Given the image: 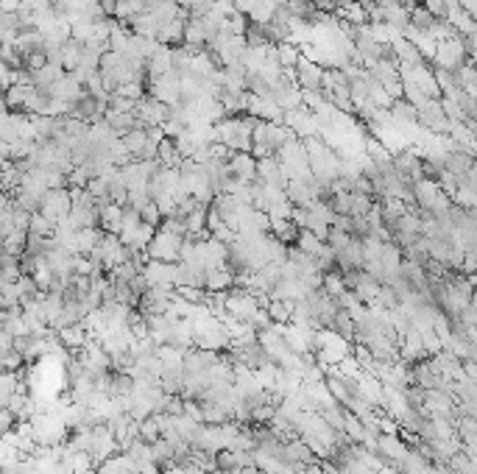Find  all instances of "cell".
<instances>
[{
  "mask_svg": "<svg viewBox=\"0 0 477 474\" xmlns=\"http://www.w3.org/2000/svg\"><path fill=\"white\" fill-rule=\"evenodd\" d=\"M290 137H296L285 123H274V120H260L255 128V148L252 154L257 159H268V157H277L279 148L285 145Z\"/></svg>",
  "mask_w": 477,
  "mask_h": 474,
  "instance_id": "1",
  "label": "cell"
},
{
  "mask_svg": "<svg viewBox=\"0 0 477 474\" xmlns=\"http://www.w3.org/2000/svg\"><path fill=\"white\" fill-rule=\"evenodd\" d=\"M472 62V56L466 53L461 36L458 39H446V42H438V51L433 56V67L436 70H446V73H458L463 64Z\"/></svg>",
  "mask_w": 477,
  "mask_h": 474,
  "instance_id": "2",
  "label": "cell"
},
{
  "mask_svg": "<svg viewBox=\"0 0 477 474\" xmlns=\"http://www.w3.org/2000/svg\"><path fill=\"white\" fill-rule=\"evenodd\" d=\"M419 109V126L427 128L430 134H438V137H449V118L444 112V103L438 98H427Z\"/></svg>",
  "mask_w": 477,
  "mask_h": 474,
  "instance_id": "3",
  "label": "cell"
},
{
  "mask_svg": "<svg viewBox=\"0 0 477 474\" xmlns=\"http://www.w3.org/2000/svg\"><path fill=\"white\" fill-rule=\"evenodd\" d=\"M188 237H176L159 229L154 243L148 246V259H162V262H182V243Z\"/></svg>",
  "mask_w": 477,
  "mask_h": 474,
  "instance_id": "4",
  "label": "cell"
},
{
  "mask_svg": "<svg viewBox=\"0 0 477 474\" xmlns=\"http://www.w3.org/2000/svg\"><path fill=\"white\" fill-rule=\"evenodd\" d=\"M282 123H285L299 140H310V137H318V134H321V123H318V118L307 109V106L293 109V112H285Z\"/></svg>",
  "mask_w": 477,
  "mask_h": 474,
  "instance_id": "5",
  "label": "cell"
},
{
  "mask_svg": "<svg viewBox=\"0 0 477 474\" xmlns=\"http://www.w3.org/2000/svg\"><path fill=\"white\" fill-rule=\"evenodd\" d=\"M137 118H140V123L145 128L165 126V123L170 120V106L157 101L154 95H145V98L140 101V106H137Z\"/></svg>",
  "mask_w": 477,
  "mask_h": 474,
  "instance_id": "6",
  "label": "cell"
},
{
  "mask_svg": "<svg viewBox=\"0 0 477 474\" xmlns=\"http://www.w3.org/2000/svg\"><path fill=\"white\" fill-rule=\"evenodd\" d=\"M73 210V198H70V187H59V190H48L45 201H42V215H48L53 223H59L62 218L70 215Z\"/></svg>",
  "mask_w": 477,
  "mask_h": 474,
  "instance_id": "7",
  "label": "cell"
},
{
  "mask_svg": "<svg viewBox=\"0 0 477 474\" xmlns=\"http://www.w3.org/2000/svg\"><path fill=\"white\" fill-rule=\"evenodd\" d=\"M411 148H414V145H411ZM411 148L394 154V165H396V173H399L402 179H408L411 185H416V182L424 179V157H421L419 151H411Z\"/></svg>",
  "mask_w": 477,
  "mask_h": 474,
  "instance_id": "8",
  "label": "cell"
},
{
  "mask_svg": "<svg viewBox=\"0 0 477 474\" xmlns=\"http://www.w3.org/2000/svg\"><path fill=\"white\" fill-rule=\"evenodd\" d=\"M296 84L302 90H324V67L307 56H302L296 64Z\"/></svg>",
  "mask_w": 477,
  "mask_h": 474,
  "instance_id": "9",
  "label": "cell"
},
{
  "mask_svg": "<svg viewBox=\"0 0 477 474\" xmlns=\"http://www.w3.org/2000/svg\"><path fill=\"white\" fill-rule=\"evenodd\" d=\"M257 179L262 185H271V187H287V173L282 168L279 157H268V159H260V168H257Z\"/></svg>",
  "mask_w": 477,
  "mask_h": 474,
  "instance_id": "10",
  "label": "cell"
},
{
  "mask_svg": "<svg viewBox=\"0 0 477 474\" xmlns=\"http://www.w3.org/2000/svg\"><path fill=\"white\" fill-rule=\"evenodd\" d=\"M257 168H260V159L255 154H232V159H229L232 176L240 179V182H246V185L257 182Z\"/></svg>",
  "mask_w": 477,
  "mask_h": 474,
  "instance_id": "11",
  "label": "cell"
},
{
  "mask_svg": "<svg viewBox=\"0 0 477 474\" xmlns=\"http://www.w3.org/2000/svg\"><path fill=\"white\" fill-rule=\"evenodd\" d=\"M438 192H441V187H438V182H433V179H421V182H416L414 185L416 207H419L421 212H433Z\"/></svg>",
  "mask_w": 477,
  "mask_h": 474,
  "instance_id": "12",
  "label": "cell"
},
{
  "mask_svg": "<svg viewBox=\"0 0 477 474\" xmlns=\"http://www.w3.org/2000/svg\"><path fill=\"white\" fill-rule=\"evenodd\" d=\"M106 123L115 128L118 137H126L128 131H134V128H145L134 112H115V109L106 112Z\"/></svg>",
  "mask_w": 477,
  "mask_h": 474,
  "instance_id": "13",
  "label": "cell"
},
{
  "mask_svg": "<svg viewBox=\"0 0 477 474\" xmlns=\"http://www.w3.org/2000/svg\"><path fill=\"white\" fill-rule=\"evenodd\" d=\"M188 20H190V17H179V20L168 23V26L157 34L159 45H168V48H179V45H185V26H188Z\"/></svg>",
  "mask_w": 477,
  "mask_h": 474,
  "instance_id": "14",
  "label": "cell"
},
{
  "mask_svg": "<svg viewBox=\"0 0 477 474\" xmlns=\"http://www.w3.org/2000/svg\"><path fill=\"white\" fill-rule=\"evenodd\" d=\"M101 229L106 235H120L123 232V207L120 204H109L101 210Z\"/></svg>",
  "mask_w": 477,
  "mask_h": 474,
  "instance_id": "15",
  "label": "cell"
},
{
  "mask_svg": "<svg viewBox=\"0 0 477 474\" xmlns=\"http://www.w3.org/2000/svg\"><path fill=\"white\" fill-rule=\"evenodd\" d=\"M34 148H36V143H34V140H14V143H3V145H0V154H3V159L23 162V159L31 157Z\"/></svg>",
  "mask_w": 477,
  "mask_h": 474,
  "instance_id": "16",
  "label": "cell"
},
{
  "mask_svg": "<svg viewBox=\"0 0 477 474\" xmlns=\"http://www.w3.org/2000/svg\"><path fill=\"white\" fill-rule=\"evenodd\" d=\"M210 36H207V29H204V20L201 17H193L185 26V45H193V48H207Z\"/></svg>",
  "mask_w": 477,
  "mask_h": 474,
  "instance_id": "17",
  "label": "cell"
},
{
  "mask_svg": "<svg viewBox=\"0 0 477 474\" xmlns=\"http://www.w3.org/2000/svg\"><path fill=\"white\" fill-rule=\"evenodd\" d=\"M173 70V59H170V48L168 45H159V51L148 59V78H159L165 73Z\"/></svg>",
  "mask_w": 477,
  "mask_h": 474,
  "instance_id": "18",
  "label": "cell"
},
{
  "mask_svg": "<svg viewBox=\"0 0 477 474\" xmlns=\"http://www.w3.org/2000/svg\"><path fill=\"white\" fill-rule=\"evenodd\" d=\"M338 17L352 26H369V11L360 6V0H344V6L338 9Z\"/></svg>",
  "mask_w": 477,
  "mask_h": 474,
  "instance_id": "19",
  "label": "cell"
},
{
  "mask_svg": "<svg viewBox=\"0 0 477 474\" xmlns=\"http://www.w3.org/2000/svg\"><path fill=\"white\" fill-rule=\"evenodd\" d=\"M235 287V274L229 268H218L207 274V290L210 293H229Z\"/></svg>",
  "mask_w": 477,
  "mask_h": 474,
  "instance_id": "20",
  "label": "cell"
},
{
  "mask_svg": "<svg viewBox=\"0 0 477 474\" xmlns=\"http://www.w3.org/2000/svg\"><path fill=\"white\" fill-rule=\"evenodd\" d=\"M268 316L274 324H293V302H282V299H271L265 304Z\"/></svg>",
  "mask_w": 477,
  "mask_h": 474,
  "instance_id": "21",
  "label": "cell"
},
{
  "mask_svg": "<svg viewBox=\"0 0 477 474\" xmlns=\"http://www.w3.org/2000/svg\"><path fill=\"white\" fill-rule=\"evenodd\" d=\"M120 140H123V145H126L128 154L137 159L140 154H143L145 143H148V128H134V131H128L126 137H120Z\"/></svg>",
  "mask_w": 477,
  "mask_h": 474,
  "instance_id": "22",
  "label": "cell"
},
{
  "mask_svg": "<svg viewBox=\"0 0 477 474\" xmlns=\"http://www.w3.org/2000/svg\"><path fill=\"white\" fill-rule=\"evenodd\" d=\"M436 23H438V17H436L433 11H427L421 3L411 9V26L421 29V31H433V29H436Z\"/></svg>",
  "mask_w": 477,
  "mask_h": 474,
  "instance_id": "23",
  "label": "cell"
},
{
  "mask_svg": "<svg viewBox=\"0 0 477 474\" xmlns=\"http://www.w3.org/2000/svg\"><path fill=\"white\" fill-rule=\"evenodd\" d=\"M53 232H56V223L51 221L48 215H42V212H34V215H31V226H29V235L53 237Z\"/></svg>",
  "mask_w": 477,
  "mask_h": 474,
  "instance_id": "24",
  "label": "cell"
},
{
  "mask_svg": "<svg viewBox=\"0 0 477 474\" xmlns=\"http://www.w3.org/2000/svg\"><path fill=\"white\" fill-rule=\"evenodd\" d=\"M296 246H299L302 252L316 254V257H318V252H321V249H324L327 243H324L321 237H316V235H313L310 229H302V232H299V240H296Z\"/></svg>",
  "mask_w": 477,
  "mask_h": 474,
  "instance_id": "25",
  "label": "cell"
},
{
  "mask_svg": "<svg viewBox=\"0 0 477 474\" xmlns=\"http://www.w3.org/2000/svg\"><path fill=\"white\" fill-rule=\"evenodd\" d=\"M277 51H279V64H282V67H296L299 59L304 56V53H302V48H299V45H293V42H282V45H277Z\"/></svg>",
  "mask_w": 477,
  "mask_h": 474,
  "instance_id": "26",
  "label": "cell"
},
{
  "mask_svg": "<svg viewBox=\"0 0 477 474\" xmlns=\"http://www.w3.org/2000/svg\"><path fill=\"white\" fill-rule=\"evenodd\" d=\"M140 438L148 443H157L162 438V430H159L157 416H148L145 421H140Z\"/></svg>",
  "mask_w": 477,
  "mask_h": 474,
  "instance_id": "27",
  "label": "cell"
},
{
  "mask_svg": "<svg viewBox=\"0 0 477 474\" xmlns=\"http://www.w3.org/2000/svg\"><path fill=\"white\" fill-rule=\"evenodd\" d=\"M352 240H354V237H352L349 232H341V229H332V232H329V237H327V243L335 249V254L347 252Z\"/></svg>",
  "mask_w": 477,
  "mask_h": 474,
  "instance_id": "28",
  "label": "cell"
},
{
  "mask_svg": "<svg viewBox=\"0 0 477 474\" xmlns=\"http://www.w3.org/2000/svg\"><path fill=\"white\" fill-rule=\"evenodd\" d=\"M137 106H140V101H131V98H123L118 93L109 98V109H115V112H134L137 115Z\"/></svg>",
  "mask_w": 477,
  "mask_h": 474,
  "instance_id": "29",
  "label": "cell"
},
{
  "mask_svg": "<svg viewBox=\"0 0 477 474\" xmlns=\"http://www.w3.org/2000/svg\"><path fill=\"white\" fill-rule=\"evenodd\" d=\"M421 6L427 11H433L438 20H446L449 17V0H421Z\"/></svg>",
  "mask_w": 477,
  "mask_h": 474,
  "instance_id": "30",
  "label": "cell"
},
{
  "mask_svg": "<svg viewBox=\"0 0 477 474\" xmlns=\"http://www.w3.org/2000/svg\"><path fill=\"white\" fill-rule=\"evenodd\" d=\"M162 221H165V215H162V210H159L157 204H148L145 210H143V223H148V226H162Z\"/></svg>",
  "mask_w": 477,
  "mask_h": 474,
  "instance_id": "31",
  "label": "cell"
},
{
  "mask_svg": "<svg viewBox=\"0 0 477 474\" xmlns=\"http://www.w3.org/2000/svg\"><path fill=\"white\" fill-rule=\"evenodd\" d=\"M332 229H341V232H349V235H354V218H352V215H335Z\"/></svg>",
  "mask_w": 477,
  "mask_h": 474,
  "instance_id": "32",
  "label": "cell"
},
{
  "mask_svg": "<svg viewBox=\"0 0 477 474\" xmlns=\"http://www.w3.org/2000/svg\"><path fill=\"white\" fill-rule=\"evenodd\" d=\"M101 6H103V11H106L109 17H115V9H118V0H101Z\"/></svg>",
  "mask_w": 477,
  "mask_h": 474,
  "instance_id": "33",
  "label": "cell"
},
{
  "mask_svg": "<svg viewBox=\"0 0 477 474\" xmlns=\"http://www.w3.org/2000/svg\"><path fill=\"white\" fill-rule=\"evenodd\" d=\"M140 3L145 6V11H154V9H157V6H162L165 0H140Z\"/></svg>",
  "mask_w": 477,
  "mask_h": 474,
  "instance_id": "34",
  "label": "cell"
}]
</instances>
